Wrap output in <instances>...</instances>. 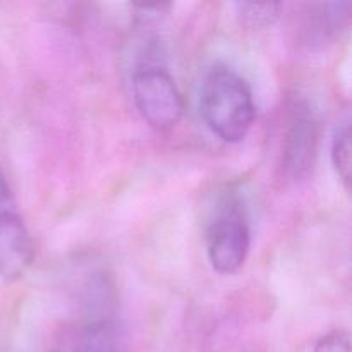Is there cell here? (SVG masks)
Listing matches in <instances>:
<instances>
[{
  "mask_svg": "<svg viewBox=\"0 0 352 352\" xmlns=\"http://www.w3.org/2000/svg\"><path fill=\"white\" fill-rule=\"evenodd\" d=\"M199 113L219 140L241 143L256 119L250 82L226 62L212 64L199 88Z\"/></svg>",
  "mask_w": 352,
  "mask_h": 352,
  "instance_id": "1",
  "label": "cell"
},
{
  "mask_svg": "<svg viewBox=\"0 0 352 352\" xmlns=\"http://www.w3.org/2000/svg\"><path fill=\"white\" fill-rule=\"evenodd\" d=\"M251 248V229L244 199L223 191L206 222V254L215 272L232 275L243 268Z\"/></svg>",
  "mask_w": 352,
  "mask_h": 352,
  "instance_id": "2",
  "label": "cell"
},
{
  "mask_svg": "<svg viewBox=\"0 0 352 352\" xmlns=\"http://www.w3.org/2000/svg\"><path fill=\"white\" fill-rule=\"evenodd\" d=\"M133 98L138 112L157 131H168L184 116V98L174 78L158 64H143L133 74Z\"/></svg>",
  "mask_w": 352,
  "mask_h": 352,
  "instance_id": "3",
  "label": "cell"
},
{
  "mask_svg": "<svg viewBox=\"0 0 352 352\" xmlns=\"http://www.w3.org/2000/svg\"><path fill=\"white\" fill-rule=\"evenodd\" d=\"M34 261V243L0 167V280L16 282Z\"/></svg>",
  "mask_w": 352,
  "mask_h": 352,
  "instance_id": "4",
  "label": "cell"
},
{
  "mask_svg": "<svg viewBox=\"0 0 352 352\" xmlns=\"http://www.w3.org/2000/svg\"><path fill=\"white\" fill-rule=\"evenodd\" d=\"M318 117L309 102L299 98L289 107L287 127L282 146V167L292 179L309 174L318 151Z\"/></svg>",
  "mask_w": 352,
  "mask_h": 352,
  "instance_id": "5",
  "label": "cell"
},
{
  "mask_svg": "<svg viewBox=\"0 0 352 352\" xmlns=\"http://www.w3.org/2000/svg\"><path fill=\"white\" fill-rule=\"evenodd\" d=\"M351 21V2H329L311 6V12L306 21V33L309 43H315L340 36L347 30Z\"/></svg>",
  "mask_w": 352,
  "mask_h": 352,
  "instance_id": "6",
  "label": "cell"
},
{
  "mask_svg": "<svg viewBox=\"0 0 352 352\" xmlns=\"http://www.w3.org/2000/svg\"><path fill=\"white\" fill-rule=\"evenodd\" d=\"M120 332L110 316L89 318L76 337L74 352H120Z\"/></svg>",
  "mask_w": 352,
  "mask_h": 352,
  "instance_id": "7",
  "label": "cell"
},
{
  "mask_svg": "<svg viewBox=\"0 0 352 352\" xmlns=\"http://www.w3.org/2000/svg\"><path fill=\"white\" fill-rule=\"evenodd\" d=\"M352 133H351V119L346 117L337 124L332 136V148H330V157H332L333 168L337 175L342 181L344 188L351 189V168H352Z\"/></svg>",
  "mask_w": 352,
  "mask_h": 352,
  "instance_id": "8",
  "label": "cell"
},
{
  "mask_svg": "<svg viewBox=\"0 0 352 352\" xmlns=\"http://www.w3.org/2000/svg\"><path fill=\"white\" fill-rule=\"evenodd\" d=\"M237 16L241 17L244 24L251 28H260L272 24L280 14L282 6L277 2L268 3H251V2H239L236 3Z\"/></svg>",
  "mask_w": 352,
  "mask_h": 352,
  "instance_id": "9",
  "label": "cell"
},
{
  "mask_svg": "<svg viewBox=\"0 0 352 352\" xmlns=\"http://www.w3.org/2000/svg\"><path fill=\"white\" fill-rule=\"evenodd\" d=\"M313 352H351L349 333L344 330H333L327 333L315 344Z\"/></svg>",
  "mask_w": 352,
  "mask_h": 352,
  "instance_id": "10",
  "label": "cell"
}]
</instances>
